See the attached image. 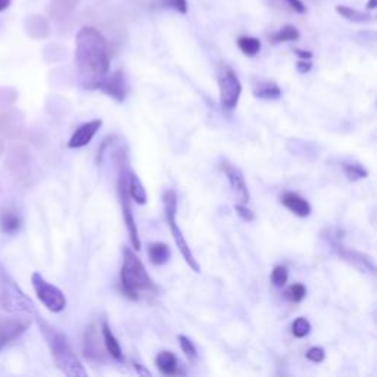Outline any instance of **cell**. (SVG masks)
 I'll return each mask as SVG.
<instances>
[{
    "instance_id": "cell-1",
    "label": "cell",
    "mask_w": 377,
    "mask_h": 377,
    "mask_svg": "<svg viewBox=\"0 0 377 377\" xmlns=\"http://www.w3.org/2000/svg\"><path fill=\"white\" fill-rule=\"evenodd\" d=\"M75 68L80 86L97 90L110 74L108 43L99 30L83 27L75 36Z\"/></svg>"
},
{
    "instance_id": "cell-2",
    "label": "cell",
    "mask_w": 377,
    "mask_h": 377,
    "mask_svg": "<svg viewBox=\"0 0 377 377\" xmlns=\"http://www.w3.org/2000/svg\"><path fill=\"white\" fill-rule=\"evenodd\" d=\"M121 289L124 295L137 301L142 295H154L156 286L146 271L143 262L130 248H124V261L121 268Z\"/></svg>"
},
{
    "instance_id": "cell-3",
    "label": "cell",
    "mask_w": 377,
    "mask_h": 377,
    "mask_svg": "<svg viewBox=\"0 0 377 377\" xmlns=\"http://www.w3.org/2000/svg\"><path fill=\"white\" fill-rule=\"evenodd\" d=\"M41 333L45 334V339L51 348L52 357L55 360L56 367L67 376L73 377H86L87 371L81 366L77 355L68 344V339L58 329L52 327L46 322H38Z\"/></svg>"
},
{
    "instance_id": "cell-4",
    "label": "cell",
    "mask_w": 377,
    "mask_h": 377,
    "mask_svg": "<svg viewBox=\"0 0 377 377\" xmlns=\"http://www.w3.org/2000/svg\"><path fill=\"white\" fill-rule=\"evenodd\" d=\"M115 158H118L117 166L120 171V179H118V195H120V202H121V209H122V217L125 227H127V232L132 240V245L134 250H140L142 243L139 238V230L136 225V220L132 211V205H130V193H129V171H130V165H129V158L125 151L118 149L115 152Z\"/></svg>"
},
{
    "instance_id": "cell-5",
    "label": "cell",
    "mask_w": 377,
    "mask_h": 377,
    "mask_svg": "<svg viewBox=\"0 0 377 377\" xmlns=\"http://www.w3.org/2000/svg\"><path fill=\"white\" fill-rule=\"evenodd\" d=\"M164 213H165V221L169 224L170 230H171V235L176 240V245L179 248V250L181 253L184 261L188 264L195 273H201V267L198 264V261L195 260V255L188 248L181 230L177 224V195L174 191H166L164 193Z\"/></svg>"
},
{
    "instance_id": "cell-6",
    "label": "cell",
    "mask_w": 377,
    "mask_h": 377,
    "mask_svg": "<svg viewBox=\"0 0 377 377\" xmlns=\"http://www.w3.org/2000/svg\"><path fill=\"white\" fill-rule=\"evenodd\" d=\"M31 283H33L37 298L49 311L60 312L65 309L67 298L64 295V292H62L59 287L49 283L43 276L38 273H34L31 276Z\"/></svg>"
},
{
    "instance_id": "cell-7",
    "label": "cell",
    "mask_w": 377,
    "mask_h": 377,
    "mask_svg": "<svg viewBox=\"0 0 377 377\" xmlns=\"http://www.w3.org/2000/svg\"><path fill=\"white\" fill-rule=\"evenodd\" d=\"M218 87L221 107L227 111L235 110L242 95V85L236 73L227 65L221 67L218 73Z\"/></svg>"
},
{
    "instance_id": "cell-8",
    "label": "cell",
    "mask_w": 377,
    "mask_h": 377,
    "mask_svg": "<svg viewBox=\"0 0 377 377\" xmlns=\"http://www.w3.org/2000/svg\"><path fill=\"white\" fill-rule=\"evenodd\" d=\"M2 305L9 312H24V314L36 312L31 299L6 275L2 276Z\"/></svg>"
},
{
    "instance_id": "cell-9",
    "label": "cell",
    "mask_w": 377,
    "mask_h": 377,
    "mask_svg": "<svg viewBox=\"0 0 377 377\" xmlns=\"http://www.w3.org/2000/svg\"><path fill=\"white\" fill-rule=\"evenodd\" d=\"M5 165L9 173L23 183L31 174V156L28 149L23 144H12L6 152Z\"/></svg>"
},
{
    "instance_id": "cell-10",
    "label": "cell",
    "mask_w": 377,
    "mask_h": 377,
    "mask_svg": "<svg viewBox=\"0 0 377 377\" xmlns=\"http://www.w3.org/2000/svg\"><path fill=\"white\" fill-rule=\"evenodd\" d=\"M31 319L28 316H14L0 319V351L16 341L30 327Z\"/></svg>"
},
{
    "instance_id": "cell-11",
    "label": "cell",
    "mask_w": 377,
    "mask_h": 377,
    "mask_svg": "<svg viewBox=\"0 0 377 377\" xmlns=\"http://www.w3.org/2000/svg\"><path fill=\"white\" fill-rule=\"evenodd\" d=\"M26 132L24 114L18 110H5L0 112V136L18 140L23 137Z\"/></svg>"
},
{
    "instance_id": "cell-12",
    "label": "cell",
    "mask_w": 377,
    "mask_h": 377,
    "mask_svg": "<svg viewBox=\"0 0 377 377\" xmlns=\"http://www.w3.org/2000/svg\"><path fill=\"white\" fill-rule=\"evenodd\" d=\"M221 169H223L224 174L227 176L228 183H230V187H232V191L236 195L239 203L248 205V202L250 199V195H249L248 186H246V181H245V177H243L242 171L238 169V166L232 165V164L227 162V161H224L221 164Z\"/></svg>"
},
{
    "instance_id": "cell-13",
    "label": "cell",
    "mask_w": 377,
    "mask_h": 377,
    "mask_svg": "<svg viewBox=\"0 0 377 377\" xmlns=\"http://www.w3.org/2000/svg\"><path fill=\"white\" fill-rule=\"evenodd\" d=\"M99 90H102L105 95L115 99L117 102H124L125 97L129 95V85L127 78H125L122 71H115L114 74H108L107 78L103 80Z\"/></svg>"
},
{
    "instance_id": "cell-14",
    "label": "cell",
    "mask_w": 377,
    "mask_h": 377,
    "mask_svg": "<svg viewBox=\"0 0 377 377\" xmlns=\"http://www.w3.org/2000/svg\"><path fill=\"white\" fill-rule=\"evenodd\" d=\"M85 357L95 363H105L107 352L103 349V342L100 341L95 324H90L85 333Z\"/></svg>"
},
{
    "instance_id": "cell-15",
    "label": "cell",
    "mask_w": 377,
    "mask_h": 377,
    "mask_svg": "<svg viewBox=\"0 0 377 377\" xmlns=\"http://www.w3.org/2000/svg\"><path fill=\"white\" fill-rule=\"evenodd\" d=\"M100 127H102V120H93V121L80 125V127L75 130V133L71 136L68 142V148L70 149L85 148V146H87L92 142V139L96 136Z\"/></svg>"
},
{
    "instance_id": "cell-16",
    "label": "cell",
    "mask_w": 377,
    "mask_h": 377,
    "mask_svg": "<svg viewBox=\"0 0 377 377\" xmlns=\"http://www.w3.org/2000/svg\"><path fill=\"white\" fill-rule=\"evenodd\" d=\"M282 203L289 209L290 213H293L301 218H305L311 214V205L308 203V201L295 192H286L282 196Z\"/></svg>"
},
{
    "instance_id": "cell-17",
    "label": "cell",
    "mask_w": 377,
    "mask_h": 377,
    "mask_svg": "<svg viewBox=\"0 0 377 377\" xmlns=\"http://www.w3.org/2000/svg\"><path fill=\"white\" fill-rule=\"evenodd\" d=\"M26 31L34 40L46 38L49 36V23L45 16L31 15L26 19Z\"/></svg>"
},
{
    "instance_id": "cell-18",
    "label": "cell",
    "mask_w": 377,
    "mask_h": 377,
    "mask_svg": "<svg viewBox=\"0 0 377 377\" xmlns=\"http://www.w3.org/2000/svg\"><path fill=\"white\" fill-rule=\"evenodd\" d=\"M102 336H103V346L105 349L108 351V354L111 357L120 363L124 361V355H122V349L118 344V339L114 336V333L111 330V327L108 326V323H103L102 326Z\"/></svg>"
},
{
    "instance_id": "cell-19",
    "label": "cell",
    "mask_w": 377,
    "mask_h": 377,
    "mask_svg": "<svg viewBox=\"0 0 377 377\" xmlns=\"http://www.w3.org/2000/svg\"><path fill=\"white\" fill-rule=\"evenodd\" d=\"M156 367L164 376H176L179 374V361L171 351H162L156 355Z\"/></svg>"
},
{
    "instance_id": "cell-20",
    "label": "cell",
    "mask_w": 377,
    "mask_h": 377,
    "mask_svg": "<svg viewBox=\"0 0 377 377\" xmlns=\"http://www.w3.org/2000/svg\"><path fill=\"white\" fill-rule=\"evenodd\" d=\"M78 0H52L49 5V15L56 21H64L74 12Z\"/></svg>"
},
{
    "instance_id": "cell-21",
    "label": "cell",
    "mask_w": 377,
    "mask_h": 377,
    "mask_svg": "<svg viewBox=\"0 0 377 377\" xmlns=\"http://www.w3.org/2000/svg\"><path fill=\"white\" fill-rule=\"evenodd\" d=\"M148 255L154 265H164L171 258V249L169 245L162 242L151 243L148 249Z\"/></svg>"
},
{
    "instance_id": "cell-22",
    "label": "cell",
    "mask_w": 377,
    "mask_h": 377,
    "mask_svg": "<svg viewBox=\"0 0 377 377\" xmlns=\"http://www.w3.org/2000/svg\"><path fill=\"white\" fill-rule=\"evenodd\" d=\"M129 193H130V198L139 205H146V202H148V193H146V188L142 184L137 174L132 169L129 171Z\"/></svg>"
},
{
    "instance_id": "cell-23",
    "label": "cell",
    "mask_w": 377,
    "mask_h": 377,
    "mask_svg": "<svg viewBox=\"0 0 377 377\" xmlns=\"http://www.w3.org/2000/svg\"><path fill=\"white\" fill-rule=\"evenodd\" d=\"M254 95L260 99L275 100L282 96V90L273 81H260L254 89Z\"/></svg>"
},
{
    "instance_id": "cell-24",
    "label": "cell",
    "mask_w": 377,
    "mask_h": 377,
    "mask_svg": "<svg viewBox=\"0 0 377 377\" xmlns=\"http://www.w3.org/2000/svg\"><path fill=\"white\" fill-rule=\"evenodd\" d=\"M336 12L342 18L349 21V23H355V24H366V23H370V21H373V16L370 14L361 12L359 9H352V8L344 6V5L336 6Z\"/></svg>"
},
{
    "instance_id": "cell-25",
    "label": "cell",
    "mask_w": 377,
    "mask_h": 377,
    "mask_svg": "<svg viewBox=\"0 0 377 377\" xmlns=\"http://www.w3.org/2000/svg\"><path fill=\"white\" fill-rule=\"evenodd\" d=\"M19 227H21V220L14 211H9V209L2 211V214H0V230H2L4 233L14 235L18 232Z\"/></svg>"
},
{
    "instance_id": "cell-26",
    "label": "cell",
    "mask_w": 377,
    "mask_h": 377,
    "mask_svg": "<svg viewBox=\"0 0 377 377\" xmlns=\"http://www.w3.org/2000/svg\"><path fill=\"white\" fill-rule=\"evenodd\" d=\"M238 46H239V49L242 51L243 55L253 58V56H257L260 53V51H261V41L257 37L243 36V37H239Z\"/></svg>"
},
{
    "instance_id": "cell-27",
    "label": "cell",
    "mask_w": 377,
    "mask_h": 377,
    "mask_svg": "<svg viewBox=\"0 0 377 377\" xmlns=\"http://www.w3.org/2000/svg\"><path fill=\"white\" fill-rule=\"evenodd\" d=\"M299 36V30L295 26H285L271 38H273L275 43H283V41H297Z\"/></svg>"
},
{
    "instance_id": "cell-28",
    "label": "cell",
    "mask_w": 377,
    "mask_h": 377,
    "mask_svg": "<svg viewBox=\"0 0 377 377\" xmlns=\"http://www.w3.org/2000/svg\"><path fill=\"white\" fill-rule=\"evenodd\" d=\"M344 171H345V176L348 177V180L351 181H357V180H361V179H366L367 177V170L364 169V166L361 164H344Z\"/></svg>"
},
{
    "instance_id": "cell-29",
    "label": "cell",
    "mask_w": 377,
    "mask_h": 377,
    "mask_svg": "<svg viewBox=\"0 0 377 377\" xmlns=\"http://www.w3.org/2000/svg\"><path fill=\"white\" fill-rule=\"evenodd\" d=\"M285 297L292 302H301L307 297V287L302 283H295L287 287Z\"/></svg>"
},
{
    "instance_id": "cell-30",
    "label": "cell",
    "mask_w": 377,
    "mask_h": 377,
    "mask_svg": "<svg viewBox=\"0 0 377 377\" xmlns=\"http://www.w3.org/2000/svg\"><path fill=\"white\" fill-rule=\"evenodd\" d=\"M309 331H311V324L305 317H298L295 322H293L292 333L295 338L302 339L307 336V334H309Z\"/></svg>"
},
{
    "instance_id": "cell-31",
    "label": "cell",
    "mask_w": 377,
    "mask_h": 377,
    "mask_svg": "<svg viewBox=\"0 0 377 377\" xmlns=\"http://www.w3.org/2000/svg\"><path fill=\"white\" fill-rule=\"evenodd\" d=\"M179 344H180V348L181 351L184 352V355L187 359H191V360H196L198 359V352H196V348L193 345V342L183 336V334H179Z\"/></svg>"
},
{
    "instance_id": "cell-32",
    "label": "cell",
    "mask_w": 377,
    "mask_h": 377,
    "mask_svg": "<svg viewBox=\"0 0 377 377\" xmlns=\"http://www.w3.org/2000/svg\"><path fill=\"white\" fill-rule=\"evenodd\" d=\"M287 268L285 265H277L275 267L273 273H271V282H273L275 286L283 287L287 283Z\"/></svg>"
},
{
    "instance_id": "cell-33",
    "label": "cell",
    "mask_w": 377,
    "mask_h": 377,
    "mask_svg": "<svg viewBox=\"0 0 377 377\" xmlns=\"http://www.w3.org/2000/svg\"><path fill=\"white\" fill-rule=\"evenodd\" d=\"M16 100V92L9 87L0 89V108H9Z\"/></svg>"
},
{
    "instance_id": "cell-34",
    "label": "cell",
    "mask_w": 377,
    "mask_h": 377,
    "mask_svg": "<svg viewBox=\"0 0 377 377\" xmlns=\"http://www.w3.org/2000/svg\"><path fill=\"white\" fill-rule=\"evenodd\" d=\"M161 5L166 6V8H171L180 14H187L188 11V5L186 0H161Z\"/></svg>"
},
{
    "instance_id": "cell-35",
    "label": "cell",
    "mask_w": 377,
    "mask_h": 377,
    "mask_svg": "<svg viewBox=\"0 0 377 377\" xmlns=\"http://www.w3.org/2000/svg\"><path fill=\"white\" fill-rule=\"evenodd\" d=\"M324 357H326V352L320 346H312V348H309L307 351V359L309 361H312V363H317L319 364V363H322L324 360Z\"/></svg>"
},
{
    "instance_id": "cell-36",
    "label": "cell",
    "mask_w": 377,
    "mask_h": 377,
    "mask_svg": "<svg viewBox=\"0 0 377 377\" xmlns=\"http://www.w3.org/2000/svg\"><path fill=\"white\" fill-rule=\"evenodd\" d=\"M238 214L245 220V221H253L254 220V213L245 205V203H238L236 205Z\"/></svg>"
},
{
    "instance_id": "cell-37",
    "label": "cell",
    "mask_w": 377,
    "mask_h": 377,
    "mask_svg": "<svg viewBox=\"0 0 377 377\" xmlns=\"http://www.w3.org/2000/svg\"><path fill=\"white\" fill-rule=\"evenodd\" d=\"M286 4H287L293 11L298 12V14H305V12H307V8H305V5L301 2V0H286Z\"/></svg>"
},
{
    "instance_id": "cell-38",
    "label": "cell",
    "mask_w": 377,
    "mask_h": 377,
    "mask_svg": "<svg viewBox=\"0 0 377 377\" xmlns=\"http://www.w3.org/2000/svg\"><path fill=\"white\" fill-rule=\"evenodd\" d=\"M311 68H312V64H311L309 60L301 59V60L298 62V70H299L301 73H308Z\"/></svg>"
},
{
    "instance_id": "cell-39",
    "label": "cell",
    "mask_w": 377,
    "mask_h": 377,
    "mask_svg": "<svg viewBox=\"0 0 377 377\" xmlns=\"http://www.w3.org/2000/svg\"><path fill=\"white\" fill-rule=\"evenodd\" d=\"M295 53L301 58V59H305V60H309L312 58V53L311 52H307V51H295Z\"/></svg>"
},
{
    "instance_id": "cell-40",
    "label": "cell",
    "mask_w": 377,
    "mask_h": 377,
    "mask_svg": "<svg viewBox=\"0 0 377 377\" xmlns=\"http://www.w3.org/2000/svg\"><path fill=\"white\" fill-rule=\"evenodd\" d=\"M12 4V0H0V12L6 11Z\"/></svg>"
},
{
    "instance_id": "cell-41",
    "label": "cell",
    "mask_w": 377,
    "mask_h": 377,
    "mask_svg": "<svg viewBox=\"0 0 377 377\" xmlns=\"http://www.w3.org/2000/svg\"><path fill=\"white\" fill-rule=\"evenodd\" d=\"M133 366H134V368L137 370V373H139V374H144V376H151V371H148V370H146V368H143V367H140V364H137V363H134Z\"/></svg>"
},
{
    "instance_id": "cell-42",
    "label": "cell",
    "mask_w": 377,
    "mask_h": 377,
    "mask_svg": "<svg viewBox=\"0 0 377 377\" xmlns=\"http://www.w3.org/2000/svg\"><path fill=\"white\" fill-rule=\"evenodd\" d=\"M376 4H377V0H368L367 8H368V9H374V8H376Z\"/></svg>"
},
{
    "instance_id": "cell-43",
    "label": "cell",
    "mask_w": 377,
    "mask_h": 377,
    "mask_svg": "<svg viewBox=\"0 0 377 377\" xmlns=\"http://www.w3.org/2000/svg\"><path fill=\"white\" fill-rule=\"evenodd\" d=\"M4 152H5V144L2 140H0V155H2Z\"/></svg>"
},
{
    "instance_id": "cell-44",
    "label": "cell",
    "mask_w": 377,
    "mask_h": 377,
    "mask_svg": "<svg viewBox=\"0 0 377 377\" xmlns=\"http://www.w3.org/2000/svg\"><path fill=\"white\" fill-rule=\"evenodd\" d=\"M0 191H2V187H0Z\"/></svg>"
}]
</instances>
